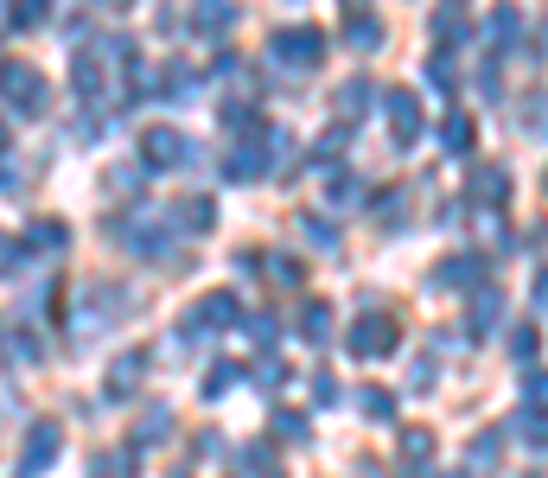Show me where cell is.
Returning <instances> with one entry per match:
<instances>
[{
	"mask_svg": "<svg viewBox=\"0 0 548 478\" xmlns=\"http://www.w3.org/2000/svg\"><path fill=\"white\" fill-rule=\"evenodd\" d=\"M141 153H147V166H192L198 160V147L185 141L179 128H166V122L141 134Z\"/></svg>",
	"mask_w": 548,
	"mask_h": 478,
	"instance_id": "1",
	"label": "cell"
},
{
	"mask_svg": "<svg viewBox=\"0 0 548 478\" xmlns=\"http://www.w3.org/2000/svg\"><path fill=\"white\" fill-rule=\"evenodd\" d=\"M0 83H7V96H13V115H39V109H45V83H39V71H26V64H7V71H0Z\"/></svg>",
	"mask_w": 548,
	"mask_h": 478,
	"instance_id": "2",
	"label": "cell"
},
{
	"mask_svg": "<svg viewBox=\"0 0 548 478\" xmlns=\"http://www.w3.org/2000/svg\"><path fill=\"white\" fill-rule=\"evenodd\" d=\"M319 32L313 26H294V32H281V39H274V58H281V64H294V71H313V64H319Z\"/></svg>",
	"mask_w": 548,
	"mask_h": 478,
	"instance_id": "3",
	"label": "cell"
},
{
	"mask_svg": "<svg viewBox=\"0 0 548 478\" xmlns=\"http://www.w3.org/2000/svg\"><path fill=\"white\" fill-rule=\"evenodd\" d=\"M389 345H396V326H389L383 313H364V319L351 326V351H357V357H376V351H389Z\"/></svg>",
	"mask_w": 548,
	"mask_h": 478,
	"instance_id": "4",
	"label": "cell"
},
{
	"mask_svg": "<svg viewBox=\"0 0 548 478\" xmlns=\"http://www.w3.org/2000/svg\"><path fill=\"white\" fill-rule=\"evenodd\" d=\"M58 447H64V434H58V421H39V428L26 434V472H45L51 459H58Z\"/></svg>",
	"mask_w": 548,
	"mask_h": 478,
	"instance_id": "5",
	"label": "cell"
},
{
	"mask_svg": "<svg viewBox=\"0 0 548 478\" xmlns=\"http://www.w3.org/2000/svg\"><path fill=\"white\" fill-rule=\"evenodd\" d=\"M389 122H396V141H402V147H415V134H421V109H415V96H408V90L389 96Z\"/></svg>",
	"mask_w": 548,
	"mask_h": 478,
	"instance_id": "6",
	"label": "cell"
},
{
	"mask_svg": "<svg viewBox=\"0 0 548 478\" xmlns=\"http://www.w3.org/2000/svg\"><path fill=\"white\" fill-rule=\"evenodd\" d=\"M504 192H510L504 166H472V198H478V204H498Z\"/></svg>",
	"mask_w": 548,
	"mask_h": 478,
	"instance_id": "7",
	"label": "cell"
},
{
	"mask_svg": "<svg viewBox=\"0 0 548 478\" xmlns=\"http://www.w3.org/2000/svg\"><path fill=\"white\" fill-rule=\"evenodd\" d=\"M472 281H478V255H453V262L434 275V287H472Z\"/></svg>",
	"mask_w": 548,
	"mask_h": 478,
	"instance_id": "8",
	"label": "cell"
},
{
	"mask_svg": "<svg viewBox=\"0 0 548 478\" xmlns=\"http://www.w3.org/2000/svg\"><path fill=\"white\" fill-rule=\"evenodd\" d=\"M345 39H351V45H364V51H370L376 39H383V26H376V20H370V13H351V20H345Z\"/></svg>",
	"mask_w": 548,
	"mask_h": 478,
	"instance_id": "9",
	"label": "cell"
},
{
	"mask_svg": "<svg viewBox=\"0 0 548 478\" xmlns=\"http://www.w3.org/2000/svg\"><path fill=\"white\" fill-rule=\"evenodd\" d=\"M179 224H185V230H211V204H204V198L179 204Z\"/></svg>",
	"mask_w": 548,
	"mask_h": 478,
	"instance_id": "10",
	"label": "cell"
},
{
	"mask_svg": "<svg viewBox=\"0 0 548 478\" xmlns=\"http://www.w3.org/2000/svg\"><path fill=\"white\" fill-rule=\"evenodd\" d=\"M134 377H141V357H122V364H115V377H109V389H115V396H128Z\"/></svg>",
	"mask_w": 548,
	"mask_h": 478,
	"instance_id": "11",
	"label": "cell"
},
{
	"mask_svg": "<svg viewBox=\"0 0 548 478\" xmlns=\"http://www.w3.org/2000/svg\"><path fill=\"white\" fill-rule=\"evenodd\" d=\"M224 173H230V179H255V173H262V160H255V153L243 147V153H230V166H224Z\"/></svg>",
	"mask_w": 548,
	"mask_h": 478,
	"instance_id": "12",
	"label": "cell"
},
{
	"mask_svg": "<svg viewBox=\"0 0 548 478\" xmlns=\"http://www.w3.org/2000/svg\"><path fill=\"white\" fill-rule=\"evenodd\" d=\"M300 332H306V338H313V345H319V338H325V332H332V319H325V306H306V319H300Z\"/></svg>",
	"mask_w": 548,
	"mask_h": 478,
	"instance_id": "13",
	"label": "cell"
},
{
	"mask_svg": "<svg viewBox=\"0 0 548 478\" xmlns=\"http://www.w3.org/2000/svg\"><path fill=\"white\" fill-rule=\"evenodd\" d=\"M498 313H504V300H498V294H478V319H472V326H478V332L498 326Z\"/></svg>",
	"mask_w": 548,
	"mask_h": 478,
	"instance_id": "14",
	"label": "cell"
},
{
	"mask_svg": "<svg viewBox=\"0 0 548 478\" xmlns=\"http://www.w3.org/2000/svg\"><path fill=\"white\" fill-rule=\"evenodd\" d=\"M523 128H529V134H542V141H548V96H536V102H529Z\"/></svg>",
	"mask_w": 548,
	"mask_h": 478,
	"instance_id": "15",
	"label": "cell"
},
{
	"mask_svg": "<svg viewBox=\"0 0 548 478\" xmlns=\"http://www.w3.org/2000/svg\"><path fill=\"white\" fill-rule=\"evenodd\" d=\"M472 466H498V434H478L472 440Z\"/></svg>",
	"mask_w": 548,
	"mask_h": 478,
	"instance_id": "16",
	"label": "cell"
},
{
	"mask_svg": "<svg viewBox=\"0 0 548 478\" xmlns=\"http://www.w3.org/2000/svg\"><path fill=\"white\" fill-rule=\"evenodd\" d=\"M71 77H77V96H96V90H102V71H96V64H83V58H77Z\"/></svg>",
	"mask_w": 548,
	"mask_h": 478,
	"instance_id": "17",
	"label": "cell"
},
{
	"mask_svg": "<svg viewBox=\"0 0 548 478\" xmlns=\"http://www.w3.org/2000/svg\"><path fill=\"white\" fill-rule=\"evenodd\" d=\"M364 408H370V421H389V415H396V402H389L383 389H364Z\"/></svg>",
	"mask_w": 548,
	"mask_h": 478,
	"instance_id": "18",
	"label": "cell"
},
{
	"mask_svg": "<svg viewBox=\"0 0 548 478\" xmlns=\"http://www.w3.org/2000/svg\"><path fill=\"white\" fill-rule=\"evenodd\" d=\"M224 128H255V109H249V102H230V109H224Z\"/></svg>",
	"mask_w": 548,
	"mask_h": 478,
	"instance_id": "19",
	"label": "cell"
},
{
	"mask_svg": "<svg viewBox=\"0 0 548 478\" xmlns=\"http://www.w3.org/2000/svg\"><path fill=\"white\" fill-rule=\"evenodd\" d=\"M466 141H472V122H466V115H453V122H447V147L466 153Z\"/></svg>",
	"mask_w": 548,
	"mask_h": 478,
	"instance_id": "20",
	"label": "cell"
},
{
	"mask_svg": "<svg viewBox=\"0 0 548 478\" xmlns=\"http://www.w3.org/2000/svg\"><path fill=\"white\" fill-rule=\"evenodd\" d=\"M529 408H548V377H529Z\"/></svg>",
	"mask_w": 548,
	"mask_h": 478,
	"instance_id": "21",
	"label": "cell"
},
{
	"mask_svg": "<svg viewBox=\"0 0 548 478\" xmlns=\"http://www.w3.org/2000/svg\"><path fill=\"white\" fill-rule=\"evenodd\" d=\"M536 306H548V275H536Z\"/></svg>",
	"mask_w": 548,
	"mask_h": 478,
	"instance_id": "22",
	"label": "cell"
}]
</instances>
